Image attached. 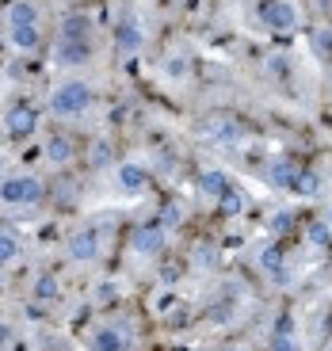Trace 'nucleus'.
Here are the masks:
<instances>
[{
  "label": "nucleus",
  "instance_id": "nucleus-24",
  "mask_svg": "<svg viewBox=\"0 0 332 351\" xmlns=\"http://www.w3.org/2000/svg\"><path fill=\"white\" fill-rule=\"evenodd\" d=\"M184 206H180V202H165V210H161V226L165 229H176V226H184Z\"/></svg>",
  "mask_w": 332,
  "mask_h": 351
},
{
  "label": "nucleus",
  "instance_id": "nucleus-16",
  "mask_svg": "<svg viewBox=\"0 0 332 351\" xmlns=\"http://www.w3.org/2000/svg\"><path fill=\"white\" fill-rule=\"evenodd\" d=\"M287 191L298 195V199H317V195H321V176H317L313 168H298Z\"/></svg>",
  "mask_w": 332,
  "mask_h": 351
},
{
  "label": "nucleus",
  "instance_id": "nucleus-32",
  "mask_svg": "<svg viewBox=\"0 0 332 351\" xmlns=\"http://www.w3.org/2000/svg\"><path fill=\"white\" fill-rule=\"evenodd\" d=\"M4 287H8V282H4V267H0V294H4Z\"/></svg>",
  "mask_w": 332,
  "mask_h": 351
},
{
  "label": "nucleus",
  "instance_id": "nucleus-14",
  "mask_svg": "<svg viewBox=\"0 0 332 351\" xmlns=\"http://www.w3.org/2000/svg\"><path fill=\"white\" fill-rule=\"evenodd\" d=\"M229 187H233V184H229V176L222 172V168H202V172H199V195H206V199L218 202Z\"/></svg>",
  "mask_w": 332,
  "mask_h": 351
},
{
  "label": "nucleus",
  "instance_id": "nucleus-11",
  "mask_svg": "<svg viewBox=\"0 0 332 351\" xmlns=\"http://www.w3.org/2000/svg\"><path fill=\"white\" fill-rule=\"evenodd\" d=\"M43 153H46V160L58 165V168H69L73 160H77V145H73L69 134H50L46 145H43Z\"/></svg>",
  "mask_w": 332,
  "mask_h": 351
},
{
  "label": "nucleus",
  "instance_id": "nucleus-22",
  "mask_svg": "<svg viewBox=\"0 0 332 351\" xmlns=\"http://www.w3.org/2000/svg\"><path fill=\"white\" fill-rule=\"evenodd\" d=\"M294 172H298V165H290V160H275V165L268 168V180L275 187H283V191H287L290 180H294Z\"/></svg>",
  "mask_w": 332,
  "mask_h": 351
},
{
  "label": "nucleus",
  "instance_id": "nucleus-34",
  "mask_svg": "<svg viewBox=\"0 0 332 351\" xmlns=\"http://www.w3.org/2000/svg\"><path fill=\"white\" fill-rule=\"evenodd\" d=\"M62 351H69V348H62Z\"/></svg>",
  "mask_w": 332,
  "mask_h": 351
},
{
  "label": "nucleus",
  "instance_id": "nucleus-5",
  "mask_svg": "<svg viewBox=\"0 0 332 351\" xmlns=\"http://www.w3.org/2000/svg\"><path fill=\"white\" fill-rule=\"evenodd\" d=\"M38 123H43V114H38V107L31 104H16L8 107V114H4V134L16 141H27L38 134Z\"/></svg>",
  "mask_w": 332,
  "mask_h": 351
},
{
  "label": "nucleus",
  "instance_id": "nucleus-7",
  "mask_svg": "<svg viewBox=\"0 0 332 351\" xmlns=\"http://www.w3.org/2000/svg\"><path fill=\"white\" fill-rule=\"evenodd\" d=\"M168 245V229L161 226V221H153V226H138L130 233V248L141 256V260H157L161 252H165Z\"/></svg>",
  "mask_w": 332,
  "mask_h": 351
},
{
  "label": "nucleus",
  "instance_id": "nucleus-30",
  "mask_svg": "<svg viewBox=\"0 0 332 351\" xmlns=\"http://www.w3.org/2000/svg\"><path fill=\"white\" fill-rule=\"evenodd\" d=\"M268 73H275V77H287V58H283V53H271Z\"/></svg>",
  "mask_w": 332,
  "mask_h": 351
},
{
  "label": "nucleus",
  "instance_id": "nucleus-3",
  "mask_svg": "<svg viewBox=\"0 0 332 351\" xmlns=\"http://www.w3.org/2000/svg\"><path fill=\"white\" fill-rule=\"evenodd\" d=\"M260 23L275 35H287L302 23V8L294 0H260Z\"/></svg>",
  "mask_w": 332,
  "mask_h": 351
},
{
  "label": "nucleus",
  "instance_id": "nucleus-9",
  "mask_svg": "<svg viewBox=\"0 0 332 351\" xmlns=\"http://www.w3.org/2000/svg\"><path fill=\"white\" fill-rule=\"evenodd\" d=\"M130 328L123 325H99L96 332L88 336V348L92 351H130Z\"/></svg>",
  "mask_w": 332,
  "mask_h": 351
},
{
  "label": "nucleus",
  "instance_id": "nucleus-26",
  "mask_svg": "<svg viewBox=\"0 0 332 351\" xmlns=\"http://www.w3.org/2000/svg\"><path fill=\"white\" fill-rule=\"evenodd\" d=\"M206 134H210V138H222V141L241 138V130H237L233 123H226V119H218V123H210V126H206Z\"/></svg>",
  "mask_w": 332,
  "mask_h": 351
},
{
  "label": "nucleus",
  "instance_id": "nucleus-12",
  "mask_svg": "<svg viewBox=\"0 0 332 351\" xmlns=\"http://www.w3.org/2000/svg\"><path fill=\"white\" fill-rule=\"evenodd\" d=\"M43 23V12H38L35 0H12L8 12H4V27H35Z\"/></svg>",
  "mask_w": 332,
  "mask_h": 351
},
{
  "label": "nucleus",
  "instance_id": "nucleus-8",
  "mask_svg": "<svg viewBox=\"0 0 332 351\" xmlns=\"http://www.w3.org/2000/svg\"><path fill=\"white\" fill-rule=\"evenodd\" d=\"M149 180H153V176H149V168L141 165V160H119V165H115V187L123 195H141L149 187Z\"/></svg>",
  "mask_w": 332,
  "mask_h": 351
},
{
  "label": "nucleus",
  "instance_id": "nucleus-4",
  "mask_svg": "<svg viewBox=\"0 0 332 351\" xmlns=\"http://www.w3.org/2000/svg\"><path fill=\"white\" fill-rule=\"evenodd\" d=\"M92 58H96L92 38H58V46H54V65L58 69H88Z\"/></svg>",
  "mask_w": 332,
  "mask_h": 351
},
{
  "label": "nucleus",
  "instance_id": "nucleus-19",
  "mask_svg": "<svg viewBox=\"0 0 332 351\" xmlns=\"http://www.w3.org/2000/svg\"><path fill=\"white\" fill-rule=\"evenodd\" d=\"M62 38H92V16L88 12H69L62 19Z\"/></svg>",
  "mask_w": 332,
  "mask_h": 351
},
{
  "label": "nucleus",
  "instance_id": "nucleus-29",
  "mask_svg": "<svg viewBox=\"0 0 332 351\" xmlns=\"http://www.w3.org/2000/svg\"><path fill=\"white\" fill-rule=\"evenodd\" d=\"M271 332H294V317H290V313H279L275 321H271Z\"/></svg>",
  "mask_w": 332,
  "mask_h": 351
},
{
  "label": "nucleus",
  "instance_id": "nucleus-15",
  "mask_svg": "<svg viewBox=\"0 0 332 351\" xmlns=\"http://www.w3.org/2000/svg\"><path fill=\"white\" fill-rule=\"evenodd\" d=\"M141 43H145V35H141V27L134 19H123V23L115 27V46H119V53H138Z\"/></svg>",
  "mask_w": 332,
  "mask_h": 351
},
{
  "label": "nucleus",
  "instance_id": "nucleus-13",
  "mask_svg": "<svg viewBox=\"0 0 332 351\" xmlns=\"http://www.w3.org/2000/svg\"><path fill=\"white\" fill-rule=\"evenodd\" d=\"M58 298H62V282H58V275L54 271L35 275V282H31V302H35V306H54Z\"/></svg>",
  "mask_w": 332,
  "mask_h": 351
},
{
  "label": "nucleus",
  "instance_id": "nucleus-28",
  "mask_svg": "<svg viewBox=\"0 0 332 351\" xmlns=\"http://www.w3.org/2000/svg\"><path fill=\"white\" fill-rule=\"evenodd\" d=\"M165 73L168 77H187V58H168Z\"/></svg>",
  "mask_w": 332,
  "mask_h": 351
},
{
  "label": "nucleus",
  "instance_id": "nucleus-1",
  "mask_svg": "<svg viewBox=\"0 0 332 351\" xmlns=\"http://www.w3.org/2000/svg\"><path fill=\"white\" fill-rule=\"evenodd\" d=\"M92 107H96V84H88V80H80V77L62 80V84L50 92V99H46V111H50L54 119H80V114H88Z\"/></svg>",
  "mask_w": 332,
  "mask_h": 351
},
{
  "label": "nucleus",
  "instance_id": "nucleus-10",
  "mask_svg": "<svg viewBox=\"0 0 332 351\" xmlns=\"http://www.w3.org/2000/svg\"><path fill=\"white\" fill-rule=\"evenodd\" d=\"M8 31V46L19 53V58H31V53H38V46H43V23L35 27H4Z\"/></svg>",
  "mask_w": 332,
  "mask_h": 351
},
{
  "label": "nucleus",
  "instance_id": "nucleus-33",
  "mask_svg": "<svg viewBox=\"0 0 332 351\" xmlns=\"http://www.w3.org/2000/svg\"><path fill=\"white\" fill-rule=\"evenodd\" d=\"M324 218H329V221H332V210H329V214H324Z\"/></svg>",
  "mask_w": 332,
  "mask_h": 351
},
{
  "label": "nucleus",
  "instance_id": "nucleus-6",
  "mask_svg": "<svg viewBox=\"0 0 332 351\" xmlns=\"http://www.w3.org/2000/svg\"><path fill=\"white\" fill-rule=\"evenodd\" d=\"M99 252H104V241H99L96 229H73L65 237V256L73 263H96Z\"/></svg>",
  "mask_w": 332,
  "mask_h": 351
},
{
  "label": "nucleus",
  "instance_id": "nucleus-25",
  "mask_svg": "<svg viewBox=\"0 0 332 351\" xmlns=\"http://www.w3.org/2000/svg\"><path fill=\"white\" fill-rule=\"evenodd\" d=\"M268 348L271 351H302V343L294 340V332H271Z\"/></svg>",
  "mask_w": 332,
  "mask_h": 351
},
{
  "label": "nucleus",
  "instance_id": "nucleus-17",
  "mask_svg": "<svg viewBox=\"0 0 332 351\" xmlns=\"http://www.w3.org/2000/svg\"><path fill=\"white\" fill-rule=\"evenodd\" d=\"M256 263H260V271H263V275H275V279H279V275H283V263H287V252H283L279 241H271V245L260 248Z\"/></svg>",
  "mask_w": 332,
  "mask_h": 351
},
{
  "label": "nucleus",
  "instance_id": "nucleus-23",
  "mask_svg": "<svg viewBox=\"0 0 332 351\" xmlns=\"http://www.w3.org/2000/svg\"><path fill=\"white\" fill-rule=\"evenodd\" d=\"M290 229H294V214H290V210H275L268 218V233H271V237H287Z\"/></svg>",
  "mask_w": 332,
  "mask_h": 351
},
{
  "label": "nucleus",
  "instance_id": "nucleus-18",
  "mask_svg": "<svg viewBox=\"0 0 332 351\" xmlns=\"http://www.w3.org/2000/svg\"><path fill=\"white\" fill-rule=\"evenodd\" d=\"M19 256H23V241H19V233L0 226V267H12Z\"/></svg>",
  "mask_w": 332,
  "mask_h": 351
},
{
  "label": "nucleus",
  "instance_id": "nucleus-27",
  "mask_svg": "<svg viewBox=\"0 0 332 351\" xmlns=\"http://www.w3.org/2000/svg\"><path fill=\"white\" fill-rule=\"evenodd\" d=\"M313 46H317L321 58H332V31H329V27H321V31L313 35Z\"/></svg>",
  "mask_w": 332,
  "mask_h": 351
},
{
  "label": "nucleus",
  "instance_id": "nucleus-31",
  "mask_svg": "<svg viewBox=\"0 0 332 351\" xmlns=\"http://www.w3.org/2000/svg\"><path fill=\"white\" fill-rule=\"evenodd\" d=\"M8 340H12V325H0V351L8 348Z\"/></svg>",
  "mask_w": 332,
  "mask_h": 351
},
{
  "label": "nucleus",
  "instance_id": "nucleus-20",
  "mask_svg": "<svg viewBox=\"0 0 332 351\" xmlns=\"http://www.w3.org/2000/svg\"><path fill=\"white\" fill-rule=\"evenodd\" d=\"M218 210L226 214V218H237V214H245V210H248V195H245V191H237V187H229V191L218 199Z\"/></svg>",
  "mask_w": 332,
  "mask_h": 351
},
{
  "label": "nucleus",
  "instance_id": "nucleus-2",
  "mask_svg": "<svg viewBox=\"0 0 332 351\" xmlns=\"http://www.w3.org/2000/svg\"><path fill=\"white\" fill-rule=\"evenodd\" d=\"M46 199V184L35 172H8L0 180V206H38Z\"/></svg>",
  "mask_w": 332,
  "mask_h": 351
},
{
  "label": "nucleus",
  "instance_id": "nucleus-21",
  "mask_svg": "<svg viewBox=\"0 0 332 351\" xmlns=\"http://www.w3.org/2000/svg\"><path fill=\"white\" fill-rule=\"evenodd\" d=\"M306 237H309V245H317V248L332 245V221H329V218L309 221V226H306Z\"/></svg>",
  "mask_w": 332,
  "mask_h": 351
}]
</instances>
